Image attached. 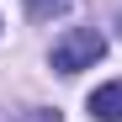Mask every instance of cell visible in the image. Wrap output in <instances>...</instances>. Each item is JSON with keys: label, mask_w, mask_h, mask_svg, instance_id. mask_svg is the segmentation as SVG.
Returning <instances> with one entry per match:
<instances>
[{"label": "cell", "mask_w": 122, "mask_h": 122, "mask_svg": "<svg viewBox=\"0 0 122 122\" xmlns=\"http://www.w3.org/2000/svg\"><path fill=\"white\" fill-rule=\"evenodd\" d=\"M106 53V37L96 27H69L64 37L53 43V69L58 74H80V69H96V58Z\"/></svg>", "instance_id": "1"}, {"label": "cell", "mask_w": 122, "mask_h": 122, "mask_svg": "<svg viewBox=\"0 0 122 122\" xmlns=\"http://www.w3.org/2000/svg\"><path fill=\"white\" fill-rule=\"evenodd\" d=\"M85 112L96 122H122V80H106V85H96L85 96Z\"/></svg>", "instance_id": "2"}, {"label": "cell", "mask_w": 122, "mask_h": 122, "mask_svg": "<svg viewBox=\"0 0 122 122\" xmlns=\"http://www.w3.org/2000/svg\"><path fill=\"white\" fill-rule=\"evenodd\" d=\"M27 11L37 16V21H48V16H64L69 11V0H27Z\"/></svg>", "instance_id": "3"}, {"label": "cell", "mask_w": 122, "mask_h": 122, "mask_svg": "<svg viewBox=\"0 0 122 122\" xmlns=\"http://www.w3.org/2000/svg\"><path fill=\"white\" fill-rule=\"evenodd\" d=\"M21 122H64L53 106H32V112H21Z\"/></svg>", "instance_id": "4"}, {"label": "cell", "mask_w": 122, "mask_h": 122, "mask_svg": "<svg viewBox=\"0 0 122 122\" xmlns=\"http://www.w3.org/2000/svg\"><path fill=\"white\" fill-rule=\"evenodd\" d=\"M117 37H122V11H117Z\"/></svg>", "instance_id": "5"}]
</instances>
